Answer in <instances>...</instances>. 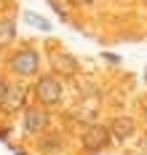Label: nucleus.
<instances>
[{
	"instance_id": "5",
	"label": "nucleus",
	"mask_w": 147,
	"mask_h": 155,
	"mask_svg": "<svg viewBox=\"0 0 147 155\" xmlns=\"http://www.w3.org/2000/svg\"><path fill=\"white\" fill-rule=\"evenodd\" d=\"M24 99H27V88L16 83V86H8V96H5V104L3 107L8 112H16L19 107H24Z\"/></svg>"
},
{
	"instance_id": "8",
	"label": "nucleus",
	"mask_w": 147,
	"mask_h": 155,
	"mask_svg": "<svg viewBox=\"0 0 147 155\" xmlns=\"http://www.w3.org/2000/svg\"><path fill=\"white\" fill-rule=\"evenodd\" d=\"M16 35V24L11 19H0V46H8Z\"/></svg>"
},
{
	"instance_id": "7",
	"label": "nucleus",
	"mask_w": 147,
	"mask_h": 155,
	"mask_svg": "<svg viewBox=\"0 0 147 155\" xmlns=\"http://www.w3.org/2000/svg\"><path fill=\"white\" fill-rule=\"evenodd\" d=\"M110 134H113L115 139H129L131 134H134V120L131 118H115Z\"/></svg>"
},
{
	"instance_id": "11",
	"label": "nucleus",
	"mask_w": 147,
	"mask_h": 155,
	"mask_svg": "<svg viewBox=\"0 0 147 155\" xmlns=\"http://www.w3.org/2000/svg\"><path fill=\"white\" fill-rule=\"evenodd\" d=\"M70 3H72V5H88L91 0H70Z\"/></svg>"
},
{
	"instance_id": "3",
	"label": "nucleus",
	"mask_w": 147,
	"mask_h": 155,
	"mask_svg": "<svg viewBox=\"0 0 147 155\" xmlns=\"http://www.w3.org/2000/svg\"><path fill=\"white\" fill-rule=\"evenodd\" d=\"M110 139H113L110 128H104L102 123H91L86 131H83V147L91 150V153H96V150H102V147H107Z\"/></svg>"
},
{
	"instance_id": "2",
	"label": "nucleus",
	"mask_w": 147,
	"mask_h": 155,
	"mask_svg": "<svg viewBox=\"0 0 147 155\" xmlns=\"http://www.w3.org/2000/svg\"><path fill=\"white\" fill-rule=\"evenodd\" d=\"M35 94H38V99H40V104H59L62 102V83L56 80L54 75H46L38 80V86H35Z\"/></svg>"
},
{
	"instance_id": "6",
	"label": "nucleus",
	"mask_w": 147,
	"mask_h": 155,
	"mask_svg": "<svg viewBox=\"0 0 147 155\" xmlns=\"http://www.w3.org/2000/svg\"><path fill=\"white\" fill-rule=\"evenodd\" d=\"M51 67H54V72H62V75H75V72H78V62H75V56H70V54H56V56H51Z\"/></svg>"
},
{
	"instance_id": "4",
	"label": "nucleus",
	"mask_w": 147,
	"mask_h": 155,
	"mask_svg": "<svg viewBox=\"0 0 147 155\" xmlns=\"http://www.w3.org/2000/svg\"><path fill=\"white\" fill-rule=\"evenodd\" d=\"M48 112L40 107H30L24 112V131L27 134H40V131H46L48 128Z\"/></svg>"
},
{
	"instance_id": "1",
	"label": "nucleus",
	"mask_w": 147,
	"mask_h": 155,
	"mask_svg": "<svg viewBox=\"0 0 147 155\" xmlns=\"http://www.w3.org/2000/svg\"><path fill=\"white\" fill-rule=\"evenodd\" d=\"M11 70L16 75H35L40 70V54H35L32 48H21L11 56Z\"/></svg>"
},
{
	"instance_id": "9",
	"label": "nucleus",
	"mask_w": 147,
	"mask_h": 155,
	"mask_svg": "<svg viewBox=\"0 0 147 155\" xmlns=\"http://www.w3.org/2000/svg\"><path fill=\"white\" fill-rule=\"evenodd\" d=\"M24 21L38 27V30H43V32H51V21L43 19V16H38V14H32V11H24Z\"/></svg>"
},
{
	"instance_id": "13",
	"label": "nucleus",
	"mask_w": 147,
	"mask_h": 155,
	"mask_svg": "<svg viewBox=\"0 0 147 155\" xmlns=\"http://www.w3.org/2000/svg\"><path fill=\"white\" fill-rule=\"evenodd\" d=\"M145 118H147V107H145Z\"/></svg>"
},
{
	"instance_id": "10",
	"label": "nucleus",
	"mask_w": 147,
	"mask_h": 155,
	"mask_svg": "<svg viewBox=\"0 0 147 155\" xmlns=\"http://www.w3.org/2000/svg\"><path fill=\"white\" fill-rule=\"evenodd\" d=\"M5 96H8V83H3V80H0V107L5 104Z\"/></svg>"
},
{
	"instance_id": "12",
	"label": "nucleus",
	"mask_w": 147,
	"mask_h": 155,
	"mask_svg": "<svg viewBox=\"0 0 147 155\" xmlns=\"http://www.w3.org/2000/svg\"><path fill=\"white\" fill-rule=\"evenodd\" d=\"M145 80H147V67H145Z\"/></svg>"
}]
</instances>
